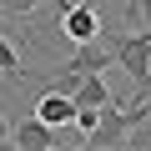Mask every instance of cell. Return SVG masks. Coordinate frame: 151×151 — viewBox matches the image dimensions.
Segmentation results:
<instances>
[{"label": "cell", "instance_id": "cell-1", "mask_svg": "<svg viewBox=\"0 0 151 151\" xmlns=\"http://www.w3.org/2000/svg\"><path fill=\"white\" fill-rule=\"evenodd\" d=\"M116 50V65L136 81L141 96H151V30H101Z\"/></svg>", "mask_w": 151, "mask_h": 151}, {"label": "cell", "instance_id": "cell-2", "mask_svg": "<svg viewBox=\"0 0 151 151\" xmlns=\"http://www.w3.org/2000/svg\"><path fill=\"white\" fill-rule=\"evenodd\" d=\"M126 131H131V121H126V111L111 101V106L101 111L96 131L86 136V151H126Z\"/></svg>", "mask_w": 151, "mask_h": 151}, {"label": "cell", "instance_id": "cell-3", "mask_svg": "<svg viewBox=\"0 0 151 151\" xmlns=\"http://www.w3.org/2000/svg\"><path fill=\"white\" fill-rule=\"evenodd\" d=\"M60 141H70V131H65V126H45L40 116H25V121L15 126V146H20V151H55Z\"/></svg>", "mask_w": 151, "mask_h": 151}, {"label": "cell", "instance_id": "cell-4", "mask_svg": "<svg viewBox=\"0 0 151 151\" xmlns=\"http://www.w3.org/2000/svg\"><path fill=\"white\" fill-rule=\"evenodd\" d=\"M111 65H116V50H111V40H106V35H96V40H81V45H76V55L65 60V70H76V76L111 70Z\"/></svg>", "mask_w": 151, "mask_h": 151}, {"label": "cell", "instance_id": "cell-5", "mask_svg": "<svg viewBox=\"0 0 151 151\" xmlns=\"http://www.w3.org/2000/svg\"><path fill=\"white\" fill-rule=\"evenodd\" d=\"M60 30H65V40H70V45H81V40H96V35H101V20H96V10L81 0V5H70V10H65Z\"/></svg>", "mask_w": 151, "mask_h": 151}, {"label": "cell", "instance_id": "cell-6", "mask_svg": "<svg viewBox=\"0 0 151 151\" xmlns=\"http://www.w3.org/2000/svg\"><path fill=\"white\" fill-rule=\"evenodd\" d=\"M35 116H40L45 126H76V101H70L65 91H45L40 106H35Z\"/></svg>", "mask_w": 151, "mask_h": 151}, {"label": "cell", "instance_id": "cell-7", "mask_svg": "<svg viewBox=\"0 0 151 151\" xmlns=\"http://www.w3.org/2000/svg\"><path fill=\"white\" fill-rule=\"evenodd\" d=\"M70 101H76V111L81 106H111V86H106V76L101 70H91V76H81V81H76V91H70Z\"/></svg>", "mask_w": 151, "mask_h": 151}, {"label": "cell", "instance_id": "cell-8", "mask_svg": "<svg viewBox=\"0 0 151 151\" xmlns=\"http://www.w3.org/2000/svg\"><path fill=\"white\" fill-rule=\"evenodd\" d=\"M126 151H151V116L136 121V126L126 131Z\"/></svg>", "mask_w": 151, "mask_h": 151}, {"label": "cell", "instance_id": "cell-9", "mask_svg": "<svg viewBox=\"0 0 151 151\" xmlns=\"http://www.w3.org/2000/svg\"><path fill=\"white\" fill-rule=\"evenodd\" d=\"M126 20L141 25V30H151V0H131V5H126Z\"/></svg>", "mask_w": 151, "mask_h": 151}, {"label": "cell", "instance_id": "cell-10", "mask_svg": "<svg viewBox=\"0 0 151 151\" xmlns=\"http://www.w3.org/2000/svg\"><path fill=\"white\" fill-rule=\"evenodd\" d=\"M0 76H25V70H20V55H15V45H5V40H0Z\"/></svg>", "mask_w": 151, "mask_h": 151}, {"label": "cell", "instance_id": "cell-11", "mask_svg": "<svg viewBox=\"0 0 151 151\" xmlns=\"http://www.w3.org/2000/svg\"><path fill=\"white\" fill-rule=\"evenodd\" d=\"M0 5H5L10 15H35V10L45 5V0H0Z\"/></svg>", "mask_w": 151, "mask_h": 151}, {"label": "cell", "instance_id": "cell-12", "mask_svg": "<svg viewBox=\"0 0 151 151\" xmlns=\"http://www.w3.org/2000/svg\"><path fill=\"white\" fill-rule=\"evenodd\" d=\"M5 141H15V131L5 126V116H0V146H5Z\"/></svg>", "mask_w": 151, "mask_h": 151}, {"label": "cell", "instance_id": "cell-13", "mask_svg": "<svg viewBox=\"0 0 151 151\" xmlns=\"http://www.w3.org/2000/svg\"><path fill=\"white\" fill-rule=\"evenodd\" d=\"M70 5H81V0H70Z\"/></svg>", "mask_w": 151, "mask_h": 151}]
</instances>
